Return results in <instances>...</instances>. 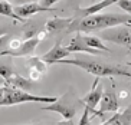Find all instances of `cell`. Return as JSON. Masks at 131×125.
<instances>
[{"mask_svg":"<svg viewBox=\"0 0 131 125\" xmlns=\"http://www.w3.org/2000/svg\"><path fill=\"white\" fill-rule=\"evenodd\" d=\"M77 104H78V98H75L73 94L68 92V94L62 95L61 98H58L55 102L45 105L42 108V111L56 112V114L62 115L63 119H73V117L77 115Z\"/></svg>","mask_w":131,"mask_h":125,"instance_id":"277c9868","label":"cell"},{"mask_svg":"<svg viewBox=\"0 0 131 125\" xmlns=\"http://www.w3.org/2000/svg\"><path fill=\"white\" fill-rule=\"evenodd\" d=\"M82 39H84V42L86 43V45L91 46V48H94V49L102 50V52H108V53L111 52L110 48L105 46L104 43H102V40H101L98 36H92V35H82Z\"/></svg>","mask_w":131,"mask_h":125,"instance_id":"e0dca14e","label":"cell"},{"mask_svg":"<svg viewBox=\"0 0 131 125\" xmlns=\"http://www.w3.org/2000/svg\"><path fill=\"white\" fill-rule=\"evenodd\" d=\"M71 56V52L66 49V46H62L61 43H56L55 46H52L49 50H48L45 55L42 56V59L46 62L48 65L56 63L61 59H66V58Z\"/></svg>","mask_w":131,"mask_h":125,"instance_id":"5bb4252c","label":"cell"},{"mask_svg":"<svg viewBox=\"0 0 131 125\" xmlns=\"http://www.w3.org/2000/svg\"><path fill=\"white\" fill-rule=\"evenodd\" d=\"M131 26V15H119V13H108L101 15L96 13L92 16H86L84 19H73L71 26L66 29V33L79 32V33H89L95 30H102L114 26Z\"/></svg>","mask_w":131,"mask_h":125,"instance_id":"6da1fadb","label":"cell"},{"mask_svg":"<svg viewBox=\"0 0 131 125\" xmlns=\"http://www.w3.org/2000/svg\"><path fill=\"white\" fill-rule=\"evenodd\" d=\"M2 35H6V29L0 26V36H2Z\"/></svg>","mask_w":131,"mask_h":125,"instance_id":"83f0119b","label":"cell"},{"mask_svg":"<svg viewBox=\"0 0 131 125\" xmlns=\"http://www.w3.org/2000/svg\"><path fill=\"white\" fill-rule=\"evenodd\" d=\"M98 38L101 40H107V42H111V43H117L119 46L131 48V32L124 25L102 29V30H100Z\"/></svg>","mask_w":131,"mask_h":125,"instance_id":"5b68a950","label":"cell"},{"mask_svg":"<svg viewBox=\"0 0 131 125\" xmlns=\"http://www.w3.org/2000/svg\"><path fill=\"white\" fill-rule=\"evenodd\" d=\"M16 6H20V4H26V3H33V2H38V0H13Z\"/></svg>","mask_w":131,"mask_h":125,"instance_id":"484cf974","label":"cell"},{"mask_svg":"<svg viewBox=\"0 0 131 125\" xmlns=\"http://www.w3.org/2000/svg\"><path fill=\"white\" fill-rule=\"evenodd\" d=\"M59 0H40V4L45 7H52L55 3H58Z\"/></svg>","mask_w":131,"mask_h":125,"instance_id":"cb8c5ba5","label":"cell"},{"mask_svg":"<svg viewBox=\"0 0 131 125\" xmlns=\"http://www.w3.org/2000/svg\"><path fill=\"white\" fill-rule=\"evenodd\" d=\"M118 0H100V2H96L95 4L92 6H88V7H82V9H78L77 10V16H75V19L79 20V19H84L86 16H92V15H96V13H100L102 12L104 9L110 7L112 4H115Z\"/></svg>","mask_w":131,"mask_h":125,"instance_id":"4fadbf2b","label":"cell"},{"mask_svg":"<svg viewBox=\"0 0 131 125\" xmlns=\"http://www.w3.org/2000/svg\"><path fill=\"white\" fill-rule=\"evenodd\" d=\"M43 29V27H42ZM40 25L38 20H32V22H25L23 25V36L25 39H32V38H38V35L40 33Z\"/></svg>","mask_w":131,"mask_h":125,"instance_id":"2e32d148","label":"cell"},{"mask_svg":"<svg viewBox=\"0 0 131 125\" xmlns=\"http://www.w3.org/2000/svg\"><path fill=\"white\" fill-rule=\"evenodd\" d=\"M15 71H13L12 63H7V62H0V76L2 79H7L10 75H13Z\"/></svg>","mask_w":131,"mask_h":125,"instance_id":"d6986e66","label":"cell"},{"mask_svg":"<svg viewBox=\"0 0 131 125\" xmlns=\"http://www.w3.org/2000/svg\"><path fill=\"white\" fill-rule=\"evenodd\" d=\"M119 96H121V98H127V96H128V92L123 91V92H121V94H119Z\"/></svg>","mask_w":131,"mask_h":125,"instance_id":"4316f807","label":"cell"},{"mask_svg":"<svg viewBox=\"0 0 131 125\" xmlns=\"http://www.w3.org/2000/svg\"><path fill=\"white\" fill-rule=\"evenodd\" d=\"M117 117H118L121 125H131V104L123 111V112L117 114Z\"/></svg>","mask_w":131,"mask_h":125,"instance_id":"ffe728a7","label":"cell"},{"mask_svg":"<svg viewBox=\"0 0 131 125\" xmlns=\"http://www.w3.org/2000/svg\"><path fill=\"white\" fill-rule=\"evenodd\" d=\"M75 17H52V19H48L45 26H43V30L48 35H58L71 26V23L73 22Z\"/></svg>","mask_w":131,"mask_h":125,"instance_id":"9c48e42d","label":"cell"},{"mask_svg":"<svg viewBox=\"0 0 131 125\" xmlns=\"http://www.w3.org/2000/svg\"><path fill=\"white\" fill-rule=\"evenodd\" d=\"M53 125H73V121L72 119H62V121L55 122Z\"/></svg>","mask_w":131,"mask_h":125,"instance_id":"d4e9b609","label":"cell"},{"mask_svg":"<svg viewBox=\"0 0 131 125\" xmlns=\"http://www.w3.org/2000/svg\"><path fill=\"white\" fill-rule=\"evenodd\" d=\"M66 49L69 50L71 53L81 52V53H89V55H101V50L94 49V48H91V46H88L86 43H85L84 39H82V35L79 33V32H77V35L69 40Z\"/></svg>","mask_w":131,"mask_h":125,"instance_id":"7c38bea8","label":"cell"},{"mask_svg":"<svg viewBox=\"0 0 131 125\" xmlns=\"http://www.w3.org/2000/svg\"><path fill=\"white\" fill-rule=\"evenodd\" d=\"M32 125H39V124H32Z\"/></svg>","mask_w":131,"mask_h":125,"instance_id":"f546056e","label":"cell"},{"mask_svg":"<svg viewBox=\"0 0 131 125\" xmlns=\"http://www.w3.org/2000/svg\"><path fill=\"white\" fill-rule=\"evenodd\" d=\"M26 66H27V71H29V79L32 81H39L48 72V63L42 58H38V56L29 58L26 62Z\"/></svg>","mask_w":131,"mask_h":125,"instance_id":"30bf717a","label":"cell"},{"mask_svg":"<svg viewBox=\"0 0 131 125\" xmlns=\"http://www.w3.org/2000/svg\"><path fill=\"white\" fill-rule=\"evenodd\" d=\"M39 39L38 38H32V39H25V40H22V43H20L17 48H15V49H4L0 52V56H29V55H32V53L35 52L36 46H38L39 43Z\"/></svg>","mask_w":131,"mask_h":125,"instance_id":"52a82bcc","label":"cell"},{"mask_svg":"<svg viewBox=\"0 0 131 125\" xmlns=\"http://www.w3.org/2000/svg\"><path fill=\"white\" fill-rule=\"evenodd\" d=\"M56 63L61 65H73L78 68L84 69L85 72L92 73L95 76H125V78H131V72L125 66H119V65H108L102 63V62H95V61H86V59H61Z\"/></svg>","mask_w":131,"mask_h":125,"instance_id":"7a4b0ae2","label":"cell"},{"mask_svg":"<svg viewBox=\"0 0 131 125\" xmlns=\"http://www.w3.org/2000/svg\"><path fill=\"white\" fill-rule=\"evenodd\" d=\"M9 40H10L9 35H2L0 36V52L9 48Z\"/></svg>","mask_w":131,"mask_h":125,"instance_id":"603a6c76","label":"cell"},{"mask_svg":"<svg viewBox=\"0 0 131 125\" xmlns=\"http://www.w3.org/2000/svg\"><path fill=\"white\" fill-rule=\"evenodd\" d=\"M102 94H104V86L100 82V76H96L91 91L85 95L84 98H81V102L84 104V106H86L89 109V114H92V115L95 114L96 106L100 105V101L102 98Z\"/></svg>","mask_w":131,"mask_h":125,"instance_id":"8992f818","label":"cell"},{"mask_svg":"<svg viewBox=\"0 0 131 125\" xmlns=\"http://www.w3.org/2000/svg\"><path fill=\"white\" fill-rule=\"evenodd\" d=\"M117 4H118L119 9L127 12V15H131V0H118Z\"/></svg>","mask_w":131,"mask_h":125,"instance_id":"7402d4cb","label":"cell"},{"mask_svg":"<svg viewBox=\"0 0 131 125\" xmlns=\"http://www.w3.org/2000/svg\"><path fill=\"white\" fill-rule=\"evenodd\" d=\"M77 2H78V0H69V3H71V4H73V3H77Z\"/></svg>","mask_w":131,"mask_h":125,"instance_id":"f1b7e54d","label":"cell"},{"mask_svg":"<svg viewBox=\"0 0 131 125\" xmlns=\"http://www.w3.org/2000/svg\"><path fill=\"white\" fill-rule=\"evenodd\" d=\"M58 98L55 96H38V95L29 94L23 89H16L7 85V92L4 98L0 101V106H12L17 104H27V102H40V104H52Z\"/></svg>","mask_w":131,"mask_h":125,"instance_id":"3957f363","label":"cell"},{"mask_svg":"<svg viewBox=\"0 0 131 125\" xmlns=\"http://www.w3.org/2000/svg\"><path fill=\"white\" fill-rule=\"evenodd\" d=\"M118 98L115 92L107 91L102 94V98L100 101V109L95 111V117H102L105 112H117L118 111Z\"/></svg>","mask_w":131,"mask_h":125,"instance_id":"ba28073f","label":"cell"},{"mask_svg":"<svg viewBox=\"0 0 131 125\" xmlns=\"http://www.w3.org/2000/svg\"><path fill=\"white\" fill-rule=\"evenodd\" d=\"M16 15L19 16L20 19H26L29 16H33L36 13H40V12H56V9L52 7H45L38 2H33V3H26V4H20V6H16L15 7Z\"/></svg>","mask_w":131,"mask_h":125,"instance_id":"8fae6325","label":"cell"},{"mask_svg":"<svg viewBox=\"0 0 131 125\" xmlns=\"http://www.w3.org/2000/svg\"><path fill=\"white\" fill-rule=\"evenodd\" d=\"M0 16H6V17H10V19H15V20H20V22H26V20L20 19L19 16L16 15L15 7L12 4L6 2V0H0Z\"/></svg>","mask_w":131,"mask_h":125,"instance_id":"ac0fdd59","label":"cell"},{"mask_svg":"<svg viewBox=\"0 0 131 125\" xmlns=\"http://www.w3.org/2000/svg\"><path fill=\"white\" fill-rule=\"evenodd\" d=\"M6 85H9V86L12 88H16V89H23V91H29L32 88V81L27 79V78H25V76H20L19 73H13V75H10L7 78V79L3 81Z\"/></svg>","mask_w":131,"mask_h":125,"instance_id":"9a60e30c","label":"cell"},{"mask_svg":"<svg viewBox=\"0 0 131 125\" xmlns=\"http://www.w3.org/2000/svg\"><path fill=\"white\" fill-rule=\"evenodd\" d=\"M78 125H91V118H89V109L85 106L84 112L81 115V119L78 122Z\"/></svg>","mask_w":131,"mask_h":125,"instance_id":"44dd1931","label":"cell"}]
</instances>
